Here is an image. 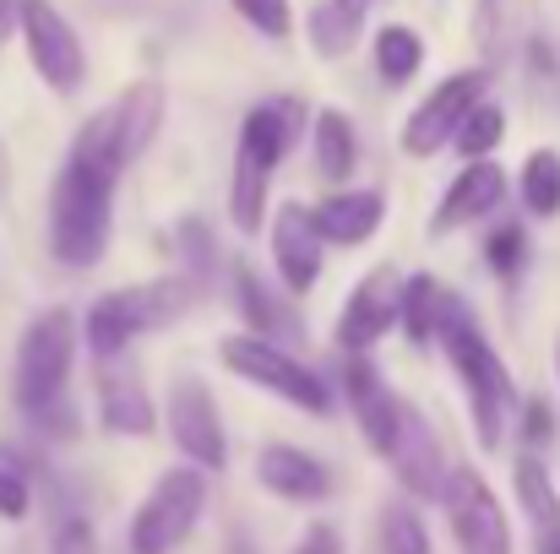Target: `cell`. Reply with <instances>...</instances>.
Listing matches in <instances>:
<instances>
[{
	"label": "cell",
	"instance_id": "cell-1",
	"mask_svg": "<svg viewBox=\"0 0 560 554\" xmlns=\"http://www.w3.org/2000/svg\"><path fill=\"white\" fill-rule=\"evenodd\" d=\"M435 343H446V359L463 375L468 386V408H474V429H479V446L485 451H501L506 440V413L517 402V386H512V369L506 359L485 343L474 310L463 299H441V321H435Z\"/></svg>",
	"mask_w": 560,
	"mask_h": 554
},
{
	"label": "cell",
	"instance_id": "cell-2",
	"mask_svg": "<svg viewBox=\"0 0 560 554\" xmlns=\"http://www.w3.org/2000/svg\"><path fill=\"white\" fill-rule=\"evenodd\" d=\"M300 131H305V104L300 98H272V104H256L245 115L240 142H234V180H229V217H234L240 234L261 228L272 169L283 164V153H294Z\"/></svg>",
	"mask_w": 560,
	"mask_h": 554
},
{
	"label": "cell",
	"instance_id": "cell-3",
	"mask_svg": "<svg viewBox=\"0 0 560 554\" xmlns=\"http://www.w3.org/2000/svg\"><path fill=\"white\" fill-rule=\"evenodd\" d=\"M109 196H115V175L88 164L82 153H66L55 190H49V250L60 267L88 272L98 267L104 245H109Z\"/></svg>",
	"mask_w": 560,
	"mask_h": 554
},
{
	"label": "cell",
	"instance_id": "cell-4",
	"mask_svg": "<svg viewBox=\"0 0 560 554\" xmlns=\"http://www.w3.org/2000/svg\"><path fill=\"white\" fill-rule=\"evenodd\" d=\"M77 359V321L71 310H44L27 321L16 343V408L44 424L49 435H71L77 419L66 413V380Z\"/></svg>",
	"mask_w": 560,
	"mask_h": 554
},
{
	"label": "cell",
	"instance_id": "cell-5",
	"mask_svg": "<svg viewBox=\"0 0 560 554\" xmlns=\"http://www.w3.org/2000/svg\"><path fill=\"white\" fill-rule=\"evenodd\" d=\"M190 305H196V278H148V283L115 288L88 310V349L98 359H115L142 332H159V327L180 321Z\"/></svg>",
	"mask_w": 560,
	"mask_h": 554
},
{
	"label": "cell",
	"instance_id": "cell-6",
	"mask_svg": "<svg viewBox=\"0 0 560 554\" xmlns=\"http://www.w3.org/2000/svg\"><path fill=\"white\" fill-rule=\"evenodd\" d=\"M218 359L234 369V375H245L250 386H267L272 397H283V402H294V408H305V413H316V419L332 413V386L311 365H300L289 349H278L272 338L234 332V338L218 343Z\"/></svg>",
	"mask_w": 560,
	"mask_h": 554
},
{
	"label": "cell",
	"instance_id": "cell-7",
	"mask_svg": "<svg viewBox=\"0 0 560 554\" xmlns=\"http://www.w3.org/2000/svg\"><path fill=\"white\" fill-rule=\"evenodd\" d=\"M201 511H207V473L196 462L159 473V484L131 517V554H175L196 533Z\"/></svg>",
	"mask_w": 560,
	"mask_h": 554
},
{
	"label": "cell",
	"instance_id": "cell-8",
	"mask_svg": "<svg viewBox=\"0 0 560 554\" xmlns=\"http://www.w3.org/2000/svg\"><path fill=\"white\" fill-rule=\"evenodd\" d=\"M435 500L446 506V522H452L457 554H512V522H506V506L495 500V490L485 484L479 468H446Z\"/></svg>",
	"mask_w": 560,
	"mask_h": 554
},
{
	"label": "cell",
	"instance_id": "cell-9",
	"mask_svg": "<svg viewBox=\"0 0 560 554\" xmlns=\"http://www.w3.org/2000/svg\"><path fill=\"white\" fill-rule=\"evenodd\" d=\"M16 27H22L27 60H33V71L49 82V93L71 98V93L88 82V55H82L77 27H71L49 0H16Z\"/></svg>",
	"mask_w": 560,
	"mask_h": 554
},
{
	"label": "cell",
	"instance_id": "cell-10",
	"mask_svg": "<svg viewBox=\"0 0 560 554\" xmlns=\"http://www.w3.org/2000/svg\"><path fill=\"white\" fill-rule=\"evenodd\" d=\"M170 435L186 451V462H196L201 473H223V462H229L223 413H218L212 391L196 375H175L170 380Z\"/></svg>",
	"mask_w": 560,
	"mask_h": 554
},
{
	"label": "cell",
	"instance_id": "cell-11",
	"mask_svg": "<svg viewBox=\"0 0 560 554\" xmlns=\"http://www.w3.org/2000/svg\"><path fill=\"white\" fill-rule=\"evenodd\" d=\"M485 71H457V76H446L413 115H408V126H402V153L408 158H430V153H441L446 142H452V131H457V120L468 115V104H479L485 98Z\"/></svg>",
	"mask_w": 560,
	"mask_h": 554
},
{
	"label": "cell",
	"instance_id": "cell-12",
	"mask_svg": "<svg viewBox=\"0 0 560 554\" xmlns=\"http://www.w3.org/2000/svg\"><path fill=\"white\" fill-rule=\"evenodd\" d=\"M397 288H402V278H397L392 267H375L371 278H360V288L349 294L343 321H338V343H343L349 354L375 349V343L397 327Z\"/></svg>",
	"mask_w": 560,
	"mask_h": 554
},
{
	"label": "cell",
	"instance_id": "cell-13",
	"mask_svg": "<svg viewBox=\"0 0 560 554\" xmlns=\"http://www.w3.org/2000/svg\"><path fill=\"white\" fill-rule=\"evenodd\" d=\"M343 391H349V408H354V419H360V429H365V446H371L375 457H386L392 451V440H397V424H402V397H392V386L381 380V369L371 359H360V354H349V365H343Z\"/></svg>",
	"mask_w": 560,
	"mask_h": 554
},
{
	"label": "cell",
	"instance_id": "cell-14",
	"mask_svg": "<svg viewBox=\"0 0 560 554\" xmlns=\"http://www.w3.org/2000/svg\"><path fill=\"white\" fill-rule=\"evenodd\" d=\"M272 256H278V278L289 294H311V283L322 278V234L305 201H283L272 217Z\"/></svg>",
	"mask_w": 560,
	"mask_h": 554
},
{
	"label": "cell",
	"instance_id": "cell-15",
	"mask_svg": "<svg viewBox=\"0 0 560 554\" xmlns=\"http://www.w3.org/2000/svg\"><path fill=\"white\" fill-rule=\"evenodd\" d=\"M256 479H261L267 495H278V500H289V506H316V500L332 495V473H327L305 446H283V440H278V446H261Z\"/></svg>",
	"mask_w": 560,
	"mask_h": 554
},
{
	"label": "cell",
	"instance_id": "cell-16",
	"mask_svg": "<svg viewBox=\"0 0 560 554\" xmlns=\"http://www.w3.org/2000/svg\"><path fill=\"white\" fill-rule=\"evenodd\" d=\"M386 462H392V473H397V484H402L408 495H419V500H435V495H441L446 462H441V446H435L430 424H424L413 408H402V424H397V440H392Z\"/></svg>",
	"mask_w": 560,
	"mask_h": 554
},
{
	"label": "cell",
	"instance_id": "cell-17",
	"mask_svg": "<svg viewBox=\"0 0 560 554\" xmlns=\"http://www.w3.org/2000/svg\"><path fill=\"white\" fill-rule=\"evenodd\" d=\"M501 196H506V169H495L490 158H474L457 180L446 185V196H441V207H435V217H430V234H452V228H463V223L495 212Z\"/></svg>",
	"mask_w": 560,
	"mask_h": 554
},
{
	"label": "cell",
	"instance_id": "cell-18",
	"mask_svg": "<svg viewBox=\"0 0 560 554\" xmlns=\"http://www.w3.org/2000/svg\"><path fill=\"white\" fill-rule=\"evenodd\" d=\"M98 413H104V429H109V435H153V397H148L142 375L126 365L120 354L104 359V375H98Z\"/></svg>",
	"mask_w": 560,
	"mask_h": 554
},
{
	"label": "cell",
	"instance_id": "cell-19",
	"mask_svg": "<svg viewBox=\"0 0 560 554\" xmlns=\"http://www.w3.org/2000/svg\"><path fill=\"white\" fill-rule=\"evenodd\" d=\"M311 217H316L322 245H365L386 217V201L381 190H338L322 207H311Z\"/></svg>",
	"mask_w": 560,
	"mask_h": 554
},
{
	"label": "cell",
	"instance_id": "cell-20",
	"mask_svg": "<svg viewBox=\"0 0 560 554\" xmlns=\"http://www.w3.org/2000/svg\"><path fill=\"white\" fill-rule=\"evenodd\" d=\"M512 484H517V506L534 522V550L560 554V490H556V479H550V468L539 457H517Z\"/></svg>",
	"mask_w": 560,
	"mask_h": 554
},
{
	"label": "cell",
	"instance_id": "cell-21",
	"mask_svg": "<svg viewBox=\"0 0 560 554\" xmlns=\"http://www.w3.org/2000/svg\"><path fill=\"white\" fill-rule=\"evenodd\" d=\"M109 120H115V137H120L126 164H137L148 153V142L159 137V126H164V87L159 82H131L109 104Z\"/></svg>",
	"mask_w": 560,
	"mask_h": 554
},
{
	"label": "cell",
	"instance_id": "cell-22",
	"mask_svg": "<svg viewBox=\"0 0 560 554\" xmlns=\"http://www.w3.org/2000/svg\"><path fill=\"white\" fill-rule=\"evenodd\" d=\"M234 305H240V316H245V332H256V338H283V332H294V338H300V321L278 305V294H272L250 267H234Z\"/></svg>",
	"mask_w": 560,
	"mask_h": 554
},
{
	"label": "cell",
	"instance_id": "cell-23",
	"mask_svg": "<svg viewBox=\"0 0 560 554\" xmlns=\"http://www.w3.org/2000/svg\"><path fill=\"white\" fill-rule=\"evenodd\" d=\"M360 33H365V5L354 0H322L311 11V44L322 60H343L360 44Z\"/></svg>",
	"mask_w": 560,
	"mask_h": 554
},
{
	"label": "cell",
	"instance_id": "cell-24",
	"mask_svg": "<svg viewBox=\"0 0 560 554\" xmlns=\"http://www.w3.org/2000/svg\"><path fill=\"white\" fill-rule=\"evenodd\" d=\"M311 131H316V169H322L327 180H349V175H354V158H360V142H354L349 115L322 109Z\"/></svg>",
	"mask_w": 560,
	"mask_h": 554
},
{
	"label": "cell",
	"instance_id": "cell-25",
	"mask_svg": "<svg viewBox=\"0 0 560 554\" xmlns=\"http://www.w3.org/2000/svg\"><path fill=\"white\" fill-rule=\"evenodd\" d=\"M441 299H446V288L435 278H408L397 288V327L408 332V343H435Z\"/></svg>",
	"mask_w": 560,
	"mask_h": 554
},
{
	"label": "cell",
	"instance_id": "cell-26",
	"mask_svg": "<svg viewBox=\"0 0 560 554\" xmlns=\"http://www.w3.org/2000/svg\"><path fill=\"white\" fill-rule=\"evenodd\" d=\"M419 66H424V38H419L413 27H402V22H386V27L375 33V71L397 87V82H408Z\"/></svg>",
	"mask_w": 560,
	"mask_h": 554
},
{
	"label": "cell",
	"instance_id": "cell-27",
	"mask_svg": "<svg viewBox=\"0 0 560 554\" xmlns=\"http://www.w3.org/2000/svg\"><path fill=\"white\" fill-rule=\"evenodd\" d=\"M506 142V109L501 104H468V115L457 120V131H452V148L463 153V158H490L495 148Z\"/></svg>",
	"mask_w": 560,
	"mask_h": 554
},
{
	"label": "cell",
	"instance_id": "cell-28",
	"mask_svg": "<svg viewBox=\"0 0 560 554\" xmlns=\"http://www.w3.org/2000/svg\"><path fill=\"white\" fill-rule=\"evenodd\" d=\"M523 207L534 217H556L560 212V153L556 148H534L523 164Z\"/></svg>",
	"mask_w": 560,
	"mask_h": 554
},
{
	"label": "cell",
	"instance_id": "cell-29",
	"mask_svg": "<svg viewBox=\"0 0 560 554\" xmlns=\"http://www.w3.org/2000/svg\"><path fill=\"white\" fill-rule=\"evenodd\" d=\"M381 554H435L424 522H419V511H413L408 500L381 506Z\"/></svg>",
	"mask_w": 560,
	"mask_h": 554
},
{
	"label": "cell",
	"instance_id": "cell-30",
	"mask_svg": "<svg viewBox=\"0 0 560 554\" xmlns=\"http://www.w3.org/2000/svg\"><path fill=\"white\" fill-rule=\"evenodd\" d=\"M33 511V473L16 446L0 440V522H22Z\"/></svg>",
	"mask_w": 560,
	"mask_h": 554
},
{
	"label": "cell",
	"instance_id": "cell-31",
	"mask_svg": "<svg viewBox=\"0 0 560 554\" xmlns=\"http://www.w3.org/2000/svg\"><path fill=\"white\" fill-rule=\"evenodd\" d=\"M485 256H490V272L501 283H517L523 267H528V234H523V223H495L490 239H485Z\"/></svg>",
	"mask_w": 560,
	"mask_h": 554
},
{
	"label": "cell",
	"instance_id": "cell-32",
	"mask_svg": "<svg viewBox=\"0 0 560 554\" xmlns=\"http://www.w3.org/2000/svg\"><path fill=\"white\" fill-rule=\"evenodd\" d=\"M256 33H267V38H289V0H229Z\"/></svg>",
	"mask_w": 560,
	"mask_h": 554
},
{
	"label": "cell",
	"instance_id": "cell-33",
	"mask_svg": "<svg viewBox=\"0 0 560 554\" xmlns=\"http://www.w3.org/2000/svg\"><path fill=\"white\" fill-rule=\"evenodd\" d=\"M523 440H528V446L556 440V413H550V402H545V397H534V402L523 408Z\"/></svg>",
	"mask_w": 560,
	"mask_h": 554
},
{
	"label": "cell",
	"instance_id": "cell-34",
	"mask_svg": "<svg viewBox=\"0 0 560 554\" xmlns=\"http://www.w3.org/2000/svg\"><path fill=\"white\" fill-rule=\"evenodd\" d=\"M55 554H93V533H88V522H82V517H71V522L60 528Z\"/></svg>",
	"mask_w": 560,
	"mask_h": 554
},
{
	"label": "cell",
	"instance_id": "cell-35",
	"mask_svg": "<svg viewBox=\"0 0 560 554\" xmlns=\"http://www.w3.org/2000/svg\"><path fill=\"white\" fill-rule=\"evenodd\" d=\"M294 554H343V539H338V528H327V522H316L311 533H305V544Z\"/></svg>",
	"mask_w": 560,
	"mask_h": 554
},
{
	"label": "cell",
	"instance_id": "cell-36",
	"mask_svg": "<svg viewBox=\"0 0 560 554\" xmlns=\"http://www.w3.org/2000/svg\"><path fill=\"white\" fill-rule=\"evenodd\" d=\"M180 239L190 245V261L207 272V267H212V234H207L201 223H186V228H180Z\"/></svg>",
	"mask_w": 560,
	"mask_h": 554
},
{
	"label": "cell",
	"instance_id": "cell-37",
	"mask_svg": "<svg viewBox=\"0 0 560 554\" xmlns=\"http://www.w3.org/2000/svg\"><path fill=\"white\" fill-rule=\"evenodd\" d=\"M11 22H16V0H0V38L11 33Z\"/></svg>",
	"mask_w": 560,
	"mask_h": 554
},
{
	"label": "cell",
	"instance_id": "cell-38",
	"mask_svg": "<svg viewBox=\"0 0 560 554\" xmlns=\"http://www.w3.org/2000/svg\"><path fill=\"white\" fill-rule=\"evenodd\" d=\"M11 185V153H5V142H0V190Z\"/></svg>",
	"mask_w": 560,
	"mask_h": 554
}]
</instances>
